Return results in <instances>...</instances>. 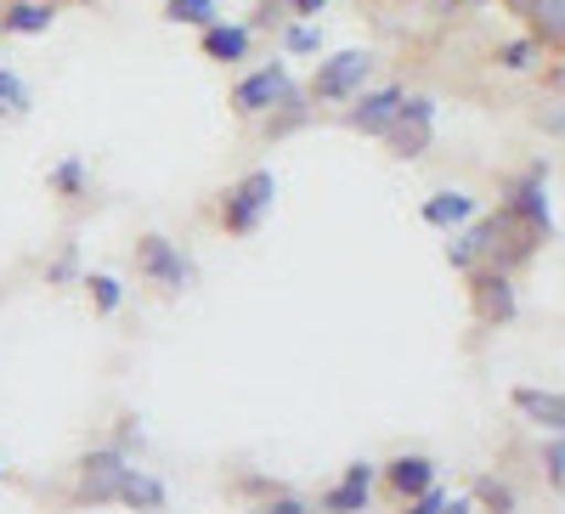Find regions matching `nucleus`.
Returning <instances> with one entry per match:
<instances>
[{"label":"nucleus","mask_w":565,"mask_h":514,"mask_svg":"<svg viewBox=\"0 0 565 514\" xmlns=\"http://www.w3.org/2000/svg\"><path fill=\"white\" fill-rule=\"evenodd\" d=\"M373 68H380V57H373L367 45L328 52V57H317V68L306 79V97L311 103H328V108H345L351 97H362V90L373 85Z\"/></svg>","instance_id":"obj_1"},{"label":"nucleus","mask_w":565,"mask_h":514,"mask_svg":"<svg viewBox=\"0 0 565 514\" xmlns=\"http://www.w3.org/2000/svg\"><path fill=\"white\" fill-rule=\"evenodd\" d=\"M277 204V175L260 164V170H244L238 181L226 186V199H221V232L226 238H255L260 221L271 215Z\"/></svg>","instance_id":"obj_2"},{"label":"nucleus","mask_w":565,"mask_h":514,"mask_svg":"<svg viewBox=\"0 0 565 514\" xmlns=\"http://www.w3.org/2000/svg\"><path fill=\"white\" fill-rule=\"evenodd\" d=\"M136 277L164 289V295H186V289H199V260L181 244H170L164 232H141L136 238Z\"/></svg>","instance_id":"obj_3"},{"label":"nucleus","mask_w":565,"mask_h":514,"mask_svg":"<svg viewBox=\"0 0 565 514\" xmlns=\"http://www.w3.org/2000/svg\"><path fill=\"white\" fill-rule=\"evenodd\" d=\"M289 90H300V79H295V68L282 63V57H271V63H255L238 85H232V97H226V108L238 114L244 125H260Z\"/></svg>","instance_id":"obj_4"},{"label":"nucleus","mask_w":565,"mask_h":514,"mask_svg":"<svg viewBox=\"0 0 565 514\" xmlns=\"http://www.w3.org/2000/svg\"><path fill=\"white\" fill-rule=\"evenodd\" d=\"M509 221H521L526 232H537V238L548 244L554 238V199H548V164L537 159V164H526L521 175H514L509 186H503V204H498Z\"/></svg>","instance_id":"obj_5"},{"label":"nucleus","mask_w":565,"mask_h":514,"mask_svg":"<svg viewBox=\"0 0 565 514\" xmlns=\"http://www.w3.org/2000/svg\"><path fill=\"white\" fill-rule=\"evenodd\" d=\"M380 142H385L396 159H424V153H430V142H436V97L407 90L402 108H396V119H391V130L380 136Z\"/></svg>","instance_id":"obj_6"},{"label":"nucleus","mask_w":565,"mask_h":514,"mask_svg":"<svg viewBox=\"0 0 565 514\" xmlns=\"http://www.w3.org/2000/svg\"><path fill=\"white\" fill-rule=\"evenodd\" d=\"M130 470V452H119L114 441L79 458V481H74V508H103L119 503V481Z\"/></svg>","instance_id":"obj_7"},{"label":"nucleus","mask_w":565,"mask_h":514,"mask_svg":"<svg viewBox=\"0 0 565 514\" xmlns=\"http://www.w3.org/2000/svg\"><path fill=\"white\" fill-rule=\"evenodd\" d=\"M469 277V300H476V317L487 322V329H503V322L521 317V295H514V271H498V266H476L463 271Z\"/></svg>","instance_id":"obj_8"},{"label":"nucleus","mask_w":565,"mask_h":514,"mask_svg":"<svg viewBox=\"0 0 565 514\" xmlns=\"http://www.w3.org/2000/svg\"><path fill=\"white\" fill-rule=\"evenodd\" d=\"M402 97H407L402 85H367L362 97H351V103H345L340 125H345V130H356V136H385V130H391V119H396V108H402Z\"/></svg>","instance_id":"obj_9"},{"label":"nucleus","mask_w":565,"mask_h":514,"mask_svg":"<svg viewBox=\"0 0 565 514\" xmlns=\"http://www.w3.org/2000/svg\"><path fill=\"white\" fill-rule=\"evenodd\" d=\"M199 52H204V63L238 68V63H249V52H255V29L238 23V18H215L210 29H199Z\"/></svg>","instance_id":"obj_10"},{"label":"nucleus","mask_w":565,"mask_h":514,"mask_svg":"<svg viewBox=\"0 0 565 514\" xmlns=\"http://www.w3.org/2000/svg\"><path fill=\"white\" fill-rule=\"evenodd\" d=\"M373 481H380V463H367V458L345 463L340 486H328V492L317 497V514H367V492H373Z\"/></svg>","instance_id":"obj_11"},{"label":"nucleus","mask_w":565,"mask_h":514,"mask_svg":"<svg viewBox=\"0 0 565 514\" xmlns=\"http://www.w3.org/2000/svg\"><path fill=\"white\" fill-rule=\"evenodd\" d=\"M514 413L526 418V425L548 430V436H565V390H548V385H514L509 390Z\"/></svg>","instance_id":"obj_12"},{"label":"nucleus","mask_w":565,"mask_h":514,"mask_svg":"<svg viewBox=\"0 0 565 514\" xmlns=\"http://www.w3.org/2000/svg\"><path fill=\"white\" fill-rule=\"evenodd\" d=\"M380 481L407 503V497H418V492L436 486V458H424V452H396L391 463H380Z\"/></svg>","instance_id":"obj_13"},{"label":"nucleus","mask_w":565,"mask_h":514,"mask_svg":"<svg viewBox=\"0 0 565 514\" xmlns=\"http://www.w3.org/2000/svg\"><path fill=\"white\" fill-rule=\"evenodd\" d=\"M57 7L52 0H7L0 7V40H34V34H52Z\"/></svg>","instance_id":"obj_14"},{"label":"nucleus","mask_w":565,"mask_h":514,"mask_svg":"<svg viewBox=\"0 0 565 514\" xmlns=\"http://www.w3.org/2000/svg\"><path fill=\"white\" fill-rule=\"evenodd\" d=\"M537 45H565V0H503Z\"/></svg>","instance_id":"obj_15"},{"label":"nucleus","mask_w":565,"mask_h":514,"mask_svg":"<svg viewBox=\"0 0 565 514\" xmlns=\"http://www.w3.org/2000/svg\"><path fill=\"white\" fill-rule=\"evenodd\" d=\"M418 215H424V226H436V232H458V226H469L481 215V204L463 193V186H441V193H430L418 204Z\"/></svg>","instance_id":"obj_16"},{"label":"nucleus","mask_w":565,"mask_h":514,"mask_svg":"<svg viewBox=\"0 0 565 514\" xmlns=\"http://www.w3.org/2000/svg\"><path fill=\"white\" fill-rule=\"evenodd\" d=\"M311 119H317V103L306 97V85H300V90H289V97L260 119V130H266V142H289V136H300Z\"/></svg>","instance_id":"obj_17"},{"label":"nucleus","mask_w":565,"mask_h":514,"mask_svg":"<svg viewBox=\"0 0 565 514\" xmlns=\"http://www.w3.org/2000/svg\"><path fill=\"white\" fill-rule=\"evenodd\" d=\"M164 503H170V486L153 475V470H125V481H119V508H136V514H164Z\"/></svg>","instance_id":"obj_18"},{"label":"nucleus","mask_w":565,"mask_h":514,"mask_svg":"<svg viewBox=\"0 0 565 514\" xmlns=\"http://www.w3.org/2000/svg\"><path fill=\"white\" fill-rule=\"evenodd\" d=\"M487 238H492V221H487V215H476L469 226H458L452 244H447V266H452V271H476V266L487 260Z\"/></svg>","instance_id":"obj_19"},{"label":"nucleus","mask_w":565,"mask_h":514,"mask_svg":"<svg viewBox=\"0 0 565 514\" xmlns=\"http://www.w3.org/2000/svg\"><path fill=\"white\" fill-rule=\"evenodd\" d=\"M85 181H90L85 153H63L52 170H45V193L52 199H85Z\"/></svg>","instance_id":"obj_20"},{"label":"nucleus","mask_w":565,"mask_h":514,"mask_svg":"<svg viewBox=\"0 0 565 514\" xmlns=\"http://www.w3.org/2000/svg\"><path fill=\"white\" fill-rule=\"evenodd\" d=\"M79 289H85V300H90V311H97V317H114L125 306V283H119L114 271H85Z\"/></svg>","instance_id":"obj_21"},{"label":"nucleus","mask_w":565,"mask_h":514,"mask_svg":"<svg viewBox=\"0 0 565 514\" xmlns=\"http://www.w3.org/2000/svg\"><path fill=\"white\" fill-rule=\"evenodd\" d=\"M29 108H34L29 79L12 63H0V119H29Z\"/></svg>","instance_id":"obj_22"},{"label":"nucleus","mask_w":565,"mask_h":514,"mask_svg":"<svg viewBox=\"0 0 565 514\" xmlns=\"http://www.w3.org/2000/svg\"><path fill=\"white\" fill-rule=\"evenodd\" d=\"M537 63H543V45H537L532 34H514V40L498 45V68H503V74H532Z\"/></svg>","instance_id":"obj_23"},{"label":"nucleus","mask_w":565,"mask_h":514,"mask_svg":"<svg viewBox=\"0 0 565 514\" xmlns=\"http://www.w3.org/2000/svg\"><path fill=\"white\" fill-rule=\"evenodd\" d=\"M221 18V0H164V23L175 29H210Z\"/></svg>","instance_id":"obj_24"},{"label":"nucleus","mask_w":565,"mask_h":514,"mask_svg":"<svg viewBox=\"0 0 565 514\" xmlns=\"http://www.w3.org/2000/svg\"><path fill=\"white\" fill-rule=\"evenodd\" d=\"M469 497H476L487 514H514V508H521L514 486H509V481H498V475H476V481H469Z\"/></svg>","instance_id":"obj_25"},{"label":"nucleus","mask_w":565,"mask_h":514,"mask_svg":"<svg viewBox=\"0 0 565 514\" xmlns=\"http://www.w3.org/2000/svg\"><path fill=\"white\" fill-rule=\"evenodd\" d=\"M282 52L289 57H322V23H306V18L282 23Z\"/></svg>","instance_id":"obj_26"},{"label":"nucleus","mask_w":565,"mask_h":514,"mask_svg":"<svg viewBox=\"0 0 565 514\" xmlns=\"http://www.w3.org/2000/svg\"><path fill=\"white\" fill-rule=\"evenodd\" d=\"M282 23H295V12H289V0H255V18H249V29L255 34H282Z\"/></svg>","instance_id":"obj_27"},{"label":"nucleus","mask_w":565,"mask_h":514,"mask_svg":"<svg viewBox=\"0 0 565 514\" xmlns=\"http://www.w3.org/2000/svg\"><path fill=\"white\" fill-rule=\"evenodd\" d=\"M79 277H85V271H79V244H63V249L52 255V266H45V283L63 289V283H79Z\"/></svg>","instance_id":"obj_28"},{"label":"nucleus","mask_w":565,"mask_h":514,"mask_svg":"<svg viewBox=\"0 0 565 514\" xmlns=\"http://www.w3.org/2000/svg\"><path fill=\"white\" fill-rule=\"evenodd\" d=\"M543 475L554 492H565V436H548L543 441Z\"/></svg>","instance_id":"obj_29"},{"label":"nucleus","mask_w":565,"mask_h":514,"mask_svg":"<svg viewBox=\"0 0 565 514\" xmlns=\"http://www.w3.org/2000/svg\"><path fill=\"white\" fill-rule=\"evenodd\" d=\"M447 503H452V497H447L441 486H430V492L407 497V503H402V514H447Z\"/></svg>","instance_id":"obj_30"},{"label":"nucleus","mask_w":565,"mask_h":514,"mask_svg":"<svg viewBox=\"0 0 565 514\" xmlns=\"http://www.w3.org/2000/svg\"><path fill=\"white\" fill-rule=\"evenodd\" d=\"M537 125H543L548 136H565V90H554V97L537 108Z\"/></svg>","instance_id":"obj_31"},{"label":"nucleus","mask_w":565,"mask_h":514,"mask_svg":"<svg viewBox=\"0 0 565 514\" xmlns=\"http://www.w3.org/2000/svg\"><path fill=\"white\" fill-rule=\"evenodd\" d=\"M141 441H148V436H141V418L125 413V418H119V430H114V447H119V452H130V447L141 452Z\"/></svg>","instance_id":"obj_32"},{"label":"nucleus","mask_w":565,"mask_h":514,"mask_svg":"<svg viewBox=\"0 0 565 514\" xmlns=\"http://www.w3.org/2000/svg\"><path fill=\"white\" fill-rule=\"evenodd\" d=\"M255 514H311V503L306 497H295V492H277L266 508H255Z\"/></svg>","instance_id":"obj_33"},{"label":"nucleus","mask_w":565,"mask_h":514,"mask_svg":"<svg viewBox=\"0 0 565 514\" xmlns=\"http://www.w3.org/2000/svg\"><path fill=\"white\" fill-rule=\"evenodd\" d=\"M322 7H328V0H289V12H295V18H306V23H317V18H322Z\"/></svg>","instance_id":"obj_34"}]
</instances>
